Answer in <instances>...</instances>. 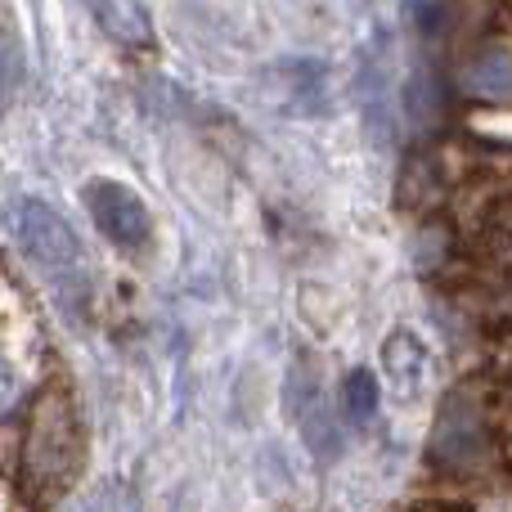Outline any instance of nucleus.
<instances>
[{"mask_svg": "<svg viewBox=\"0 0 512 512\" xmlns=\"http://www.w3.org/2000/svg\"><path fill=\"white\" fill-rule=\"evenodd\" d=\"M81 463V427L63 400L45 396L36 409L32 427H27V450H23V477L36 495H54L68 486V477Z\"/></svg>", "mask_w": 512, "mask_h": 512, "instance_id": "obj_1", "label": "nucleus"}, {"mask_svg": "<svg viewBox=\"0 0 512 512\" xmlns=\"http://www.w3.org/2000/svg\"><path fill=\"white\" fill-rule=\"evenodd\" d=\"M18 243L41 265V274L54 288H86V252H81V239L72 234V225L54 207L27 198L18 207Z\"/></svg>", "mask_w": 512, "mask_h": 512, "instance_id": "obj_2", "label": "nucleus"}, {"mask_svg": "<svg viewBox=\"0 0 512 512\" xmlns=\"http://www.w3.org/2000/svg\"><path fill=\"white\" fill-rule=\"evenodd\" d=\"M81 194H86V207H90V216H95V230L104 234L108 243H117V248H126V252L149 243L153 221L135 189H126L122 180H90Z\"/></svg>", "mask_w": 512, "mask_h": 512, "instance_id": "obj_3", "label": "nucleus"}, {"mask_svg": "<svg viewBox=\"0 0 512 512\" xmlns=\"http://www.w3.org/2000/svg\"><path fill=\"white\" fill-rule=\"evenodd\" d=\"M432 454L445 468H463L486 454V409L472 391H454L441 405V423L432 436Z\"/></svg>", "mask_w": 512, "mask_h": 512, "instance_id": "obj_4", "label": "nucleus"}, {"mask_svg": "<svg viewBox=\"0 0 512 512\" xmlns=\"http://www.w3.org/2000/svg\"><path fill=\"white\" fill-rule=\"evenodd\" d=\"M90 9V18L99 23V32H108L117 45H131V50H149L158 41L153 32V18L140 0H81Z\"/></svg>", "mask_w": 512, "mask_h": 512, "instance_id": "obj_5", "label": "nucleus"}, {"mask_svg": "<svg viewBox=\"0 0 512 512\" xmlns=\"http://www.w3.org/2000/svg\"><path fill=\"white\" fill-rule=\"evenodd\" d=\"M342 400H346V414H351L355 423H369L373 409H378V378H373L369 369H355L342 387Z\"/></svg>", "mask_w": 512, "mask_h": 512, "instance_id": "obj_6", "label": "nucleus"}, {"mask_svg": "<svg viewBox=\"0 0 512 512\" xmlns=\"http://www.w3.org/2000/svg\"><path fill=\"white\" fill-rule=\"evenodd\" d=\"M18 77H23V59H18V41L14 36L0 32V99L9 95V90L18 86Z\"/></svg>", "mask_w": 512, "mask_h": 512, "instance_id": "obj_7", "label": "nucleus"}, {"mask_svg": "<svg viewBox=\"0 0 512 512\" xmlns=\"http://www.w3.org/2000/svg\"><path fill=\"white\" fill-rule=\"evenodd\" d=\"M18 396H23V378L9 360H0V414H9L18 405Z\"/></svg>", "mask_w": 512, "mask_h": 512, "instance_id": "obj_8", "label": "nucleus"}]
</instances>
